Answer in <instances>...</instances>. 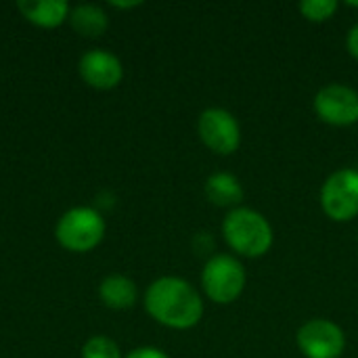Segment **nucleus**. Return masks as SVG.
I'll return each instance as SVG.
<instances>
[{
  "instance_id": "nucleus-1",
  "label": "nucleus",
  "mask_w": 358,
  "mask_h": 358,
  "mask_svg": "<svg viewBox=\"0 0 358 358\" xmlns=\"http://www.w3.org/2000/svg\"><path fill=\"white\" fill-rule=\"evenodd\" d=\"M145 310L164 327L191 329L203 317V300L187 279L159 277L145 292Z\"/></svg>"
},
{
  "instance_id": "nucleus-2",
  "label": "nucleus",
  "mask_w": 358,
  "mask_h": 358,
  "mask_svg": "<svg viewBox=\"0 0 358 358\" xmlns=\"http://www.w3.org/2000/svg\"><path fill=\"white\" fill-rule=\"evenodd\" d=\"M222 237L235 254L243 258H260L273 248L275 231L262 212L239 206L224 216Z\"/></svg>"
},
{
  "instance_id": "nucleus-3",
  "label": "nucleus",
  "mask_w": 358,
  "mask_h": 358,
  "mask_svg": "<svg viewBox=\"0 0 358 358\" xmlns=\"http://www.w3.org/2000/svg\"><path fill=\"white\" fill-rule=\"evenodd\" d=\"M245 283V266L231 254H214L201 268V289L216 304H233L243 294Z\"/></svg>"
},
{
  "instance_id": "nucleus-4",
  "label": "nucleus",
  "mask_w": 358,
  "mask_h": 358,
  "mask_svg": "<svg viewBox=\"0 0 358 358\" xmlns=\"http://www.w3.org/2000/svg\"><path fill=\"white\" fill-rule=\"evenodd\" d=\"M55 237L61 248L69 252H90L105 237V220L99 210L80 206L67 210L55 229Z\"/></svg>"
},
{
  "instance_id": "nucleus-5",
  "label": "nucleus",
  "mask_w": 358,
  "mask_h": 358,
  "mask_svg": "<svg viewBox=\"0 0 358 358\" xmlns=\"http://www.w3.org/2000/svg\"><path fill=\"white\" fill-rule=\"evenodd\" d=\"M323 212L336 222H350L358 216V170L340 168L331 172L319 195Z\"/></svg>"
},
{
  "instance_id": "nucleus-6",
  "label": "nucleus",
  "mask_w": 358,
  "mask_h": 358,
  "mask_svg": "<svg viewBox=\"0 0 358 358\" xmlns=\"http://www.w3.org/2000/svg\"><path fill=\"white\" fill-rule=\"evenodd\" d=\"M296 344L306 358H340L346 350V334L331 319H310L300 325Z\"/></svg>"
},
{
  "instance_id": "nucleus-7",
  "label": "nucleus",
  "mask_w": 358,
  "mask_h": 358,
  "mask_svg": "<svg viewBox=\"0 0 358 358\" xmlns=\"http://www.w3.org/2000/svg\"><path fill=\"white\" fill-rule=\"evenodd\" d=\"M197 132L201 143L218 155H231L241 145V126L224 107L203 109L197 120Z\"/></svg>"
},
{
  "instance_id": "nucleus-8",
  "label": "nucleus",
  "mask_w": 358,
  "mask_h": 358,
  "mask_svg": "<svg viewBox=\"0 0 358 358\" xmlns=\"http://www.w3.org/2000/svg\"><path fill=\"white\" fill-rule=\"evenodd\" d=\"M313 107L317 117L329 126H352L358 122V90L350 84L331 82L315 94Z\"/></svg>"
},
{
  "instance_id": "nucleus-9",
  "label": "nucleus",
  "mask_w": 358,
  "mask_h": 358,
  "mask_svg": "<svg viewBox=\"0 0 358 358\" xmlns=\"http://www.w3.org/2000/svg\"><path fill=\"white\" fill-rule=\"evenodd\" d=\"M78 71L88 86L99 90H111L124 78V65L120 57L105 48H92L86 55H82Z\"/></svg>"
},
{
  "instance_id": "nucleus-10",
  "label": "nucleus",
  "mask_w": 358,
  "mask_h": 358,
  "mask_svg": "<svg viewBox=\"0 0 358 358\" xmlns=\"http://www.w3.org/2000/svg\"><path fill=\"white\" fill-rule=\"evenodd\" d=\"M203 191H206V197L214 206L229 208V212L239 208L241 201H243V195H245L241 180L231 172H214V174H210L206 185H203Z\"/></svg>"
},
{
  "instance_id": "nucleus-11",
  "label": "nucleus",
  "mask_w": 358,
  "mask_h": 358,
  "mask_svg": "<svg viewBox=\"0 0 358 358\" xmlns=\"http://www.w3.org/2000/svg\"><path fill=\"white\" fill-rule=\"evenodd\" d=\"M21 15L38 27H57L69 19V4L63 0H19Z\"/></svg>"
},
{
  "instance_id": "nucleus-12",
  "label": "nucleus",
  "mask_w": 358,
  "mask_h": 358,
  "mask_svg": "<svg viewBox=\"0 0 358 358\" xmlns=\"http://www.w3.org/2000/svg\"><path fill=\"white\" fill-rule=\"evenodd\" d=\"M101 302L111 310H128L136 304V283L124 275H109L99 285Z\"/></svg>"
},
{
  "instance_id": "nucleus-13",
  "label": "nucleus",
  "mask_w": 358,
  "mask_h": 358,
  "mask_svg": "<svg viewBox=\"0 0 358 358\" xmlns=\"http://www.w3.org/2000/svg\"><path fill=\"white\" fill-rule=\"evenodd\" d=\"M71 27L84 38H99L109 27V17L99 4H78L69 10Z\"/></svg>"
},
{
  "instance_id": "nucleus-14",
  "label": "nucleus",
  "mask_w": 358,
  "mask_h": 358,
  "mask_svg": "<svg viewBox=\"0 0 358 358\" xmlns=\"http://www.w3.org/2000/svg\"><path fill=\"white\" fill-rule=\"evenodd\" d=\"M338 6H340L338 0H302L298 4L302 17L308 19V21H315V23L331 19L336 15Z\"/></svg>"
},
{
  "instance_id": "nucleus-15",
  "label": "nucleus",
  "mask_w": 358,
  "mask_h": 358,
  "mask_svg": "<svg viewBox=\"0 0 358 358\" xmlns=\"http://www.w3.org/2000/svg\"><path fill=\"white\" fill-rule=\"evenodd\" d=\"M82 358H122V352L111 338L92 336L82 346Z\"/></svg>"
},
{
  "instance_id": "nucleus-16",
  "label": "nucleus",
  "mask_w": 358,
  "mask_h": 358,
  "mask_svg": "<svg viewBox=\"0 0 358 358\" xmlns=\"http://www.w3.org/2000/svg\"><path fill=\"white\" fill-rule=\"evenodd\" d=\"M124 358H170L164 350L155 348V346H143V348H134L132 352H128Z\"/></svg>"
},
{
  "instance_id": "nucleus-17",
  "label": "nucleus",
  "mask_w": 358,
  "mask_h": 358,
  "mask_svg": "<svg viewBox=\"0 0 358 358\" xmlns=\"http://www.w3.org/2000/svg\"><path fill=\"white\" fill-rule=\"evenodd\" d=\"M346 48H348V52L358 61V23H355L348 29V34H346Z\"/></svg>"
},
{
  "instance_id": "nucleus-18",
  "label": "nucleus",
  "mask_w": 358,
  "mask_h": 358,
  "mask_svg": "<svg viewBox=\"0 0 358 358\" xmlns=\"http://www.w3.org/2000/svg\"><path fill=\"white\" fill-rule=\"evenodd\" d=\"M111 4H113L115 8H134V6H138L141 2H138V0H132V2H117V0H113Z\"/></svg>"
},
{
  "instance_id": "nucleus-19",
  "label": "nucleus",
  "mask_w": 358,
  "mask_h": 358,
  "mask_svg": "<svg viewBox=\"0 0 358 358\" xmlns=\"http://www.w3.org/2000/svg\"><path fill=\"white\" fill-rule=\"evenodd\" d=\"M348 4H350V6H357L358 8V2H348Z\"/></svg>"
}]
</instances>
